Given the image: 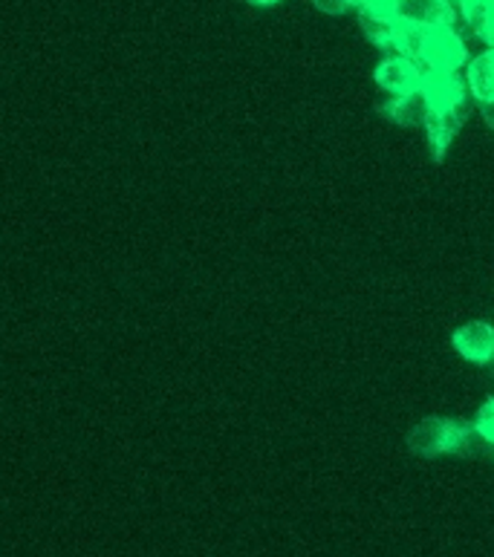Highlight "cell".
I'll return each instance as SVG.
<instances>
[{
    "instance_id": "e0dca14e",
    "label": "cell",
    "mask_w": 494,
    "mask_h": 557,
    "mask_svg": "<svg viewBox=\"0 0 494 557\" xmlns=\"http://www.w3.org/2000/svg\"><path fill=\"white\" fill-rule=\"evenodd\" d=\"M454 3H457V0H454Z\"/></svg>"
},
{
    "instance_id": "7c38bea8",
    "label": "cell",
    "mask_w": 494,
    "mask_h": 557,
    "mask_svg": "<svg viewBox=\"0 0 494 557\" xmlns=\"http://www.w3.org/2000/svg\"><path fill=\"white\" fill-rule=\"evenodd\" d=\"M474 433H478V436H483L489 445H494V399L486 401V405L478 410V419H474Z\"/></svg>"
},
{
    "instance_id": "9c48e42d",
    "label": "cell",
    "mask_w": 494,
    "mask_h": 557,
    "mask_svg": "<svg viewBox=\"0 0 494 557\" xmlns=\"http://www.w3.org/2000/svg\"><path fill=\"white\" fill-rule=\"evenodd\" d=\"M466 87L478 101L492 104L494 101V47L480 52L466 64Z\"/></svg>"
},
{
    "instance_id": "4fadbf2b",
    "label": "cell",
    "mask_w": 494,
    "mask_h": 557,
    "mask_svg": "<svg viewBox=\"0 0 494 557\" xmlns=\"http://www.w3.org/2000/svg\"><path fill=\"white\" fill-rule=\"evenodd\" d=\"M319 12L324 15H347L350 9H359V0H312Z\"/></svg>"
},
{
    "instance_id": "8fae6325",
    "label": "cell",
    "mask_w": 494,
    "mask_h": 557,
    "mask_svg": "<svg viewBox=\"0 0 494 557\" xmlns=\"http://www.w3.org/2000/svg\"><path fill=\"white\" fill-rule=\"evenodd\" d=\"M428 35H431V29H425V26L405 24V21H399V29H396V38H394V52L419 64V61L425 59Z\"/></svg>"
},
{
    "instance_id": "8992f818",
    "label": "cell",
    "mask_w": 494,
    "mask_h": 557,
    "mask_svg": "<svg viewBox=\"0 0 494 557\" xmlns=\"http://www.w3.org/2000/svg\"><path fill=\"white\" fill-rule=\"evenodd\" d=\"M469 116V108H452V110H431L425 122L428 145L434 150V159H443L452 148L454 136L460 134L462 122Z\"/></svg>"
},
{
    "instance_id": "2e32d148",
    "label": "cell",
    "mask_w": 494,
    "mask_h": 557,
    "mask_svg": "<svg viewBox=\"0 0 494 557\" xmlns=\"http://www.w3.org/2000/svg\"><path fill=\"white\" fill-rule=\"evenodd\" d=\"M486 44H489V47H494V24H492V35H489Z\"/></svg>"
},
{
    "instance_id": "9a60e30c",
    "label": "cell",
    "mask_w": 494,
    "mask_h": 557,
    "mask_svg": "<svg viewBox=\"0 0 494 557\" xmlns=\"http://www.w3.org/2000/svg\"><path fill=\"white\" fill-rule=\"evenodd\" d=\"M249 3H255V7H275L281 0H249Z\"/></svg>"
},
{
    "instance_id": "ba28073f",
    "label": "cell",
    "mask_w": 494,
    "mask_h": 557,
    "mask_svg": "<svg viewBox=\"0 0 494 557\" xmlns=\"http://www.w3.org/2000/svg\"><path fill=\"white\" fill-rule=\"evenodd\" d=\"M428 101H431V110H452V108H466V90L462 87L460 75H428L425 84H422Z\"/></svg>"
},
{
    "instance_id": "3957f363",
    "label": "cell",
    "mask_w": 494,
    "mask_h": 557,
    "mask_svg": "<svg viewBox=\"0 0 494 557\" xmlns=\"http://www.w3.org/2000/svg\"><path fill=\"white\" fill-rule=\"evenodd\" d=\"M376 84L387 96H408V92L422 90L425 84V70L419 67L417 61L405 59V55H387L373 73Z\"/></svg>"
},
{
    "instance_id": "6da1fadb",
    "label": "cell",
    "mask_w": 494,
    "mask_h": 557,
    "mask_svg": "<svg viewBox=\"0 0 494 557\" xmlns=\"http://www.w3.org/2000/svg\"><path fill=\"white\" fill-rule=\"evenodd\" d=\"M471 428L460 419L431 417L422 419L408 436L413 454L419 457H440V454H462L471 445Z\"/></svg>"
},
{
    "instance_id": "30bf717a",
    "label": "cell",
    "mask_w": 494,
    "mask_h": 557,
    "mask_svg": "<svg viewBox=\"0 0 494 557\" xmlns=\"http://www.w3.org/2000/svg\"><path fill=\"white\" fill-rule=\"evenodd\" d=\"M457 15L466 24V29L489 41L494 24V0H457Z\"/></svg>"
},
{
    "instance_id": "5bb4252c",
    "label": "cell",
    "mask_w": 494,
    "mask_h": 557,
    "mask_svg": "<svg viewBox=\"0 0 494 557\" xmlns=\"http://www.w3.org/2000/svg\"><path fill=\"white\" fill-rule=\"evenodd\" d=\"M483 122L494 131V101L492 104H483Z\"/></svg>"
},
{
    "instance_id": "277c9868",
    "label": "cell",
    "mask_w": 494,
    "mask_h": 557,
    "mask_svg": "<svg viewBox=\"0 0 494 557\" xmlns=\"http://www.w3.org/2000/svg\"><path fill=\"white\" fill-rule=\"evenodd\" d=\"M396 17L425 29H443L457 24L460 15L454 0H396Z\"/></svg>"
},
{
    "instance_id": "5b68a950",
    "label": "cell",
    "mask_w": 494,
    "mask_h": 557,
    "mask_svg": "<svg viewBox=\"0 0 494 557\" xmlns=\"http://www.w3.org/2000/svg\"><path fill=\"white\" fill-rule=\"evenodd\" d=\"M454 349L460 352L466 361L474 364H494V326L486 321H471L462 324L454 333Z\"/></svg>"
},
{
    "instance_id": "52a82bcc",
    "label": "cell",
    "mask_w": 494,
    "mask_h": 557,
    "mask_svg": "<svg viewBox=\"0 0 494 557\" xmlns=\"http://www.w3.org/2000/svg\"><path fill=\"white\" fill-rule=\"evenodd\" d=\"M385 116L399 127L425 125L428 116H431V101H428L425 90L408 92V96H394L385 104Z\"/></svg>"
},
{
    "instance_id": "7a4b0ae2",
    "label": "cell",
    "mask_w": 494,
    "mask_h": 557,
    "mask_svg": "<svg viewBox=\"0 0 494 557\" xmlns=\"http://www.w3.org/2000/svg\"><path fill=\"white\" fill-rule=\"evenodd\" d=\"M462 64H469V50L460 33L454 26H443V29H431L428 35L425 59L419 61V67L428 75H454L460 73Z\"/></svg>"
}]
</instances>
